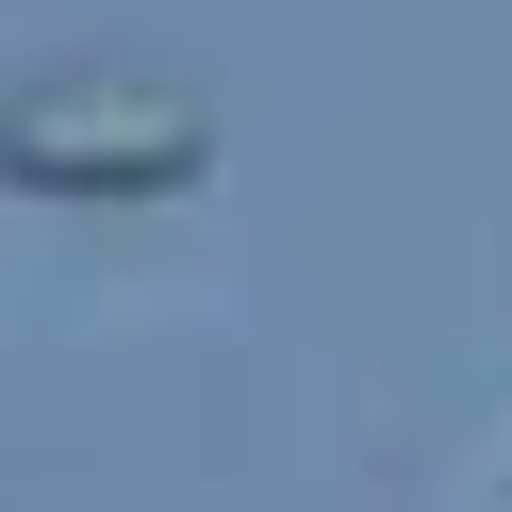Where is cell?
I'll return each instance as SVG.
<instances>
[{
	"mask_svg": "<svg viewBox=\"0 0 512 512\" xmlns=\"http://www.w3.org/2000/svg\"><path fill=\"white\" fill-rule=\"evenodd\" d=\"M215 166V100L199 83H149V67H50L0 100V182L34 199H149V182H199Z\"/></svg>",
	"mask_w": 512,
	"mask_h": 512,
	"instance_id": "1",
	"label": "cell"
}]
</instances>
